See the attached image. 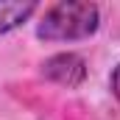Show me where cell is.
<instances>
[{"instance_id":"6da1fadb","label":"cell","mask_w":120,"mask_h":120,"mask_svg":"<svg viewBox=\"0 0 120 120\" xmlns=\"http://www.w3.org/2000/svg\"><path fill=\"white\" fill-rule=\"evenodd\" d=\"M101 28V8L95 3H56L45 8L36 22V39L42 42H81Z\"/></svg>"},{"instance_id":"3957f363","label":"cell","mask_w":120,"mask_h":120,"mask_svg":"<svg viewBox=\"0 0 120 120\" xmlns=\"http://www.w3.org/2000/svg\"><path fill=\"white\" fill-rule=\"evenodd\" d=\"M36 11H39V6L31 3V0H25V3H0V36L22 28Z\"/></svg>"},{"instance_id":"7a4b0ae2","label":"cell","mask_w":120,"mask_h":120,"mask_svg":"<svg viewBox=\"0 0 120 120\" xmlns=\"http://www.w3.org/2000/svg\"><path fill=\"white\" fill-rule=\"evenodd\" d=\"M42 78L59 84V87H67V90H78L87 75H90V67H87V59L78 56V53H56L50 59L42 61Z\"/></svg>"},{"instance_id":"277c9868","label":"cell","mask_w":120,"mask_h":120,"mask_svg":"<svg viewBox=\"0 0 120 120\" xmlns=\"http://www.w3.org/2000/svg\"><path fill=\"white\" fill-rule=\"evenodd\" d=\"M109 87H112V95L117 98V103H120V64L112 70V75H109Z\"/></svg>"}]
</instances>
